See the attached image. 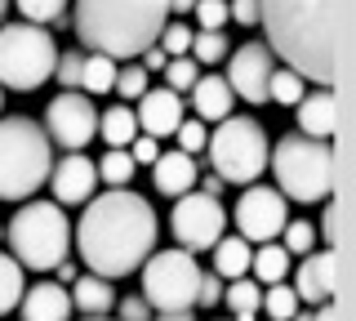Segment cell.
Listing matches in <instances>:
<instances>
[{
  "mask_svg": "<svg viewBox=\"0 0 356 321\" xmlns=\"http://www.w3.org/2000/svg\"><path fill=\"white\" fill-rule=\"evenodd\" d=\"M156 210L129 187H111L103 196H89L85 214L76 224V246L89 272L98 276H129L156 250Z\"/></svg>",
  "mask_w": 356,
  "mask_h": 321,
  "instance_id": "1",
  "label": "cell"
},
{
  "mask_svg": "<svg viewBox=\"0 0 356 321\" xmlns=\"http://www.w3.org/2000/svg\"><path fill=\"white\" fill-rule=\"evenodd\" d=\"M267 49L312 85H334L339 72V0H259Z\"/></svg>",
  "mask_w": 356,
  "mask_h": 321,
  "instance_id": "2",
  "label": "cell"
},
{
  "mask_svg": "<svg viewBox=\"0 0 356 321\" xmlns=\"http://www.w3.org/2000/svg\"><path fill=\"white\" fill-rule=\"evenodd\" d=\"M170 23L165 0H76L72 27L89 54L107 58H138L156 45L161 27Z\"/></svg>",
  "mask_w": 356,
  "mask_h": 321,
  "instance_id": "3",
  "label": "cell"
},
{
  "mask_svg": "<svg viewBox=\"0 0 356 321\" xmlns=\"http://www.w3.org/2000/svg\"><path fill=\"white\" fill-rule=\"evenodd\" d=\"M267 165H272V179H276V192L285 201H298V205H316V201H330L334 192V143H321V139H307V134H285L267 152Z\"/></svg>",
  "mask_w": 356,
  "mask_h": 321,
  "instance_id": "4",
  "label": "cell"
},
{
  "mask_svg": "<svg viewBox=\"0 0 356 321\" xmlns=\"http://www.w3.org/2000/svg\"><path fill=\"white\" fill-rule=\"evenodd\" d=\"M54 170V143L31 116H0V201H27Z\"/></svg>",
  "mask_w": 356,
  "mask_h": 321,
  "instance_id": "5",
  "label": "cell"
},
{
  "mask_svg": "<svg viewBox=\"0 0 356 321\" xmlns=\"http://www.w3.org/2000/svg\"><path fill=\"white\" fill-rule=\"evenodd\" d=\"M9 250L22 268L31 272H49L67 259V246H72V224H67L58 201H27L9 219L5 228Z\"/></svg>",
  "mask_w": 356,
  "mask_h": 321,
  "instance_id": "6",
  "label": "cell"
},
{
  "mask_svg": "<svg viewBox=\"0 0 356 321\" xmlns=\"http://www.w3.org/2000/svg\"><path fill=\"white\" fill-rule=\"evenodd\" d=\"M58 45L40 23H5L0 27V90L31 94L54 76Z\"/></svg>",
  "mask_w": 356,
  "mask_h": 321,
  "instance_id": "7",
  "label": "cell"
},
{
  "mask_svg": "<svg viewBox=\"0 0 356 321\" xmlns=\"http://www.w3.org/2000/svg\"><path fill=\"white\" fill-rule=\"evenodd\" d=\"M205 152H209V170L218 174L222 183H254L259 174L267 170V130L259 125L254 116H222L214 139H205Z\"/></svg>",
  "mask_w": 356,
  "mask_h": 321,
  "instance_id": "8",
  "label": "cell"
},
{
  "mask_svg": "<svg viewBox=\"0 0 356 321\" xmlns=\"http://www.w3.org/2000/svg\"><path fill=\"white\" fill-rule=\"evenodd\" d=\"M196 285H200V263L192 250H152L143 259V299L156 313L196 308Z\"/></svg>",
  "mask_w": 356,
  "mask_h": 321,
  "instance_id": "9",
  "label": "cell"
},
{
  "mask_svg": "<svg viewBox=\"0 0 356 321\" xmlns=\"http://www.w3.org/2000/svg\"><path fill=\"white\" fill-rule=\"evenodd\" d=\"M170 228H174V241L183 250H214V241L222 237V228H227V214H222L218 196L209 192H183L174 196V214H170Z\"/></svg>",
  "mask_w": 356,
  "mask_h": 321,
  "instance_id": "10",
  "label": "cell"
},
{
  "mask_svg": "<svg viewBox=\"0 0 356 321\" xmlns=\"http://www.w3.org/2000/svg\"><path fill=\"white\" fill-rule=\"evenodd\" d=\"M40 130L49 134V143H58L67 152H81L85 143L98 134V107L89 103V94H81V90H63L49 107H44V125Z\"/></svg>",
  "mask_w": 356,
  "mask_h": 321,
  "instance_id": "11",
  "label": "cell"
},
{
  "mask_svg": "<svg viewBox=\"0 0 356 321\" xmlns=\"http://www.w3.org/2000/svg\"><path fill=\"white\" fill-rule=\"evenodd\" d=\"M232 219H236L245 241H259V246L263 241H276L281 228H285V196L276 192V187H267V183H245Z\"/></svg>",
  "mask_w": 356,
  "mask_h": 321,
  "instance_id": "12",
  "label": "cell"
},
{
  "mask_svg": "<svg viewBox=\"0 0 356 321\" xmlns=\"http://www.w3.org/2000/svg\"><path fill=\"white\" fill-rule=\"evenodd\" d=\"M272 68H276V54L267 49V40H250V45L227 54V76H222V81L232 85L236 98H245L250 107H259V103H267Z\"/></svg>",
  "mask_w": 356,
  "mask_h": 321,
  "instance_id": "13",
  "label": "cell"
},
{
  "mask_svg": "<svg viewBox=\"0 0 356 321\" xmlns=\"http://www.w3.org/2000/svg\"><path fill=\"white\" fill-rule=\"evenodd\" d=\"M44 183L54 187V201L58 205H85L98 187V165L89 161L85 152H67L63 161H54V170H49Z\"/></svg>",
  "mask_w": 356,
  "mask_h": 321,
  "instance_id": "14",
  "label": "cell"
},
{
  "mask_svg": "<svg viewBox=\"0 0 356 321\" xmlns=\"http://www.w3.org/2000/svg\"><path fill=\"white\" fill-rule=\"evenodd\" d=\"M138 130L152 139H170L178 130V120H183V94L174 90H147L138 98Z\"/></svg>",
  "mask_w": 356,
  "mask_h": 321,
  "instance_id": "15",
  "label": "cell"
},
{
  "mask_svg": "<svg viewBox=\"0 0 356 321\" xmlns=\"http://www.w3.org/2000/svg\"><path fill=\"white\" fill-rule=\"evenodd\" d=\"M298 112V134L334 143V125H339V112H334V85H316L294 103Z\"/></svg>",
  "mask_w": 356,
  "mask_h": 321,
  "instance_id": "16",
  "label": "cell"
},
{
  "mask_svg": "<svg viewBox=\"0 0 356 321\" xmlns=\"http://www.w3.org/2000/svg\"><path fill=\"white\" fill-rule=\"evenodd\" d=\"M294 295L298 304H325L334 295V250H307L294 272Z\"/></svg>",
  "mask_w": 356,
  "mask_h": 321,
  "instance_id": "17",
  "label": "cell"
},
{
  "mask_svg": "<svg viewBox=\"0 0 356 321\" xmlns=\"http://www.w3.org/2000/svg\"><path fill=\"white\" fill-rule=\"evenodd\" d=\"M18 313H22V321H72V295L54 281L27 285L18 299Z\"/></svg>",
  "mask_w": 356,
  "mask_h": 321,
  "instance_id": "18",
  "label": "cell"
},
{
  "mask_svg": "<svg viewBox=\"0 0 356 321\" xmlns=\"http://www.w3.org/2000/svg\"><path fill=\"white\" fill-rule=\"evenodd\" d=\"M196 157H187V152H161V157L152 161V183L161 196H183L196 187Z\"/></svg>",
  "mask_w": 356,
  "mask_h": 321,
  "instance_id": "19",
  "label": "cell"
},
{
  "mask_svg": "<svg viewBox=\"0 0 356 321\" xmlns=\"http://www.w3.org/2000/svg\"><path fill=\"white\" fill-rule=\"evenodd\" d=\"M187 94H192L196 120H205V125H209V120L218 125V120L232 116V107H236V94H232V85L222 81V76H214V72H200L196 85H192Z\"/></svg>",
  "mask_w": 356,
  "mask_h": 321,
  "instance_id": "20",
  "label": "cell"
},
{
  "mask_svg": "<svg viewBox=\"0 0 356 321\" xmlns=\"http://www.w3.org/2000/svg\"><path fill=\"white\" fill-rule=\"evenodd\" d=\"M72 308L81 317H103L116 308V285H107V276H98V272L76 276L72 281Z\"/></svg>",
  "mask_w": 356,
  "mask_h": 321,
  "instance_id": "21",
  "label": "cell"
},
{
  "mask_svg": "<svg viewBox=\"0 0 356 321\" xmlns=\"http://www.w3.org/2000/svg\"><path fill=\"white\" fill-rule=\"evenodd\" d=\"M222 304L232 308V321H254L263 308V285L245 276H232V285H222Z\"/></svg>",
  "mask_w": 356,
  "mask_h": 321,
  "instance_id": "22",
  "label": "cell"
},
{
  "mask_svg": "<svg viewBox=\"0 0 356 321\" xmlns=\"http://www.w3.org/2000/svg\"><path fill=\"white\" fill-rule=\"evenodd\" d=\"M250 272L259 285H276L289 276V250L281 246V241H263L259 250L250 254Z\"/></svg>",
  "mask_w": 356,
  "mask_h": 321,
  "instance_id": "23",
  "label": "cell"
},
{
  "mask_svg": "<svg viewBox=\"0 0 356 321\" xmlns=\"http://www.w3.org/2000/svg\"><path fill=\"white\" fill-rule=\"evenodd\" d=\"M250 241L245 237H218L214 241V272L222 281H232V276H245L250 272Z\"/></svg>",
  "mask_w": 356,
  "mask_h": 321,
  "instance_id": "24",
  "label": "cell"
},
{
  "mask_svg": "<svg viewBox=\"0 0 356 321\" xmlns=\"http://www.w3.org/2000/svg\"><path fill=\"white\" fill-rule=\"evenodd\" d=\"M98 134H103L107 148H129V139L138 134V116H134V107H107V112L98 116Z\"/></svg>",
  "mask_w": 356,
  "mask_h": 321,
  "instance_id": "25",
  "label": "cell"
},
{
  "mask_svg": "<svg viewBox=\"0 0 356 321\" xmlns=\"http://www.w3.org/2000/svg\"><path fill=\"white\" fill-rule=\"evenodd\" d=\"M22 290H27V281H22V263L14 259V254L0 250V317L18 308Z\"/></svg>",
  "mask_w": 356,
  "mask_h": 321,
  "instance_id": "26",
  "label": "cell"
},
{
  "mask_svg": "<svg viewBox=\"0 0 356 321\" xmlns=\"http://www.w3.org/2000/svg\"><path fill=\"white\" fill-rule=\"evenodd\" d=\"M111 85H116V58H107V54H89L85 68H81V90L85 94H107Z\"/></svg>",
  "mask_w": 356,
  "mask_h": 321,
  "instance_id": "27",
  "label": "cell"
},
{
  "mask_svg": "<svg viewBox=\"0 0 356 321\" xmlns=\"http://www.w3.org/2000/svg\"><path fill=\"white\" fill-rule=\"evenodd\" d=\"M307 94V81L289 68H272V81H267V103H281V107H294L298 98Z\"/></svg>",
  "mask_w": 356,
  "mask_h": 321,
  "instance_id": "28",
  "label": "cell"
},
{
  "mask_svg": "<svg viewBox=\"0 0 356 321\" xmlns=\"http://www.w3.org/2000/svg\"><path fill=\"white\" fill-rule=\"evenodd\" d=\"M227 54H232V45H227L222 31H192V58L200 68H214V63H222Z\"/></svg>",
  "mask_w": 356,
  "mask_h": 321,
  "instance_id": "29",
  "label": "cell"
},
{
  "mask_svg": "<svg viewBox=\"0 0 356 321\" xmlns=\"http://www.w3.org/2000/svg\"><path fill=\"white\" fill-rule=\"evenodd\" d=\"M134 170H138V165H134V157L125 148H107L103 161H98V179H107L111 187H125L134 179Z\"/></svg>",
  "mask_w": 356,
  "mask_h": 321,
  "instance_id": "30",
  "label": "cell"
},
{
  "mask_svg": "<svg viewBox=\"0 0 356 321\" xmlns=\"http://www.w3.org/2000/svg\"><path fill=\"white\" fill-rule=\"evenodd\" d=\"M259 313H267L272 321H289L298 313V295H294V285H285V281H276V285H267L263 290V308Z\"/></svg>",
  "mask_w": 356,
  "mask_h": 321,
  "instance_id": "31",
  "label": "cell"
},
{
  "mask_svg": "<svg viewBox=\"0 0 356 321\" xmlns=\"http://www.w3.org/2000/svg\"><path fill=\"white\" fill-rule=\"evenodd\" d=\"M161 72H165V90L187 94V90L196 85V76H200V63H196V58H183V54H178V58H170Z\"/></svg>",
  "mask_w": 356,
  "mask_h": 321,
  "instance_id": "32",
  "label": "cell"
},
{
  "mask_svg": "<svg viewBox=\"0 0 356 321\" xmlns=\"http://www.w3.org/2000/svg\"><path fill=\"white\" fill-rule=\"evenodd\" d=\"M27 23H67V0H14Z\"/></svg>",
  "mask_w": 356,
  "mask_h": 321,
  "instance_id": "33",
  "label": "cell"
},
{
  "mask_svg": "<svg viewBox=\"0 0 356 321\" xmlns=\"http://www.w3.org/2000/svg\"><path fill=\"white\" fill-rule=\"evenodd\" d=\"M147 76H152V72H143L138 63H129V68H116V85H111V90L125 98V103H138V98L147 94Z\"/></svg>",
  "mask_w": 356,
  "mask_h": 321,
  "instance_id": "34",
  "label": "cell"
},
{
  "mask_svg": "<svg viewBox=\"0 0 356 321\" xmlns=\"http://www.w3.org/2000/svg\"><path fill=\"white\" fill-rule=\"evenodd\" d=\"M281 246L289 250V259H294V254H307V250H316V228L312 224H303V219H294V224H285L281 228Z\"/></svg>",
  "mask_w": 356,
  "mask_h": 321,
  "instance_id": "35",
  "label": "cell"
},
{
  "mask_svg": "<svg viewBox=\"0 0 356 321\" xmlns=\"http://www.w3.org/2000/svg\"><path fill=\"white\" fill-rule=\"evenodd\" d=\"M81 68H85V54L67 49V54H58V63H54V81H58L63 90H81Z\"/></svg>",
  "mask_w": 356,
  "mask_h": 321,
  "instance_id": "36",
  "label": "cell"
},
{
  "mask_svg": "<svg viewBox=\"0 0 356 321\" xmlns=\"http://www.w3.org/2000/svg\"><path fill=\"white\" fill-rule=\"evenodd\" d=\"M156 45L170 54V58H178V54L192 49V27H187V23H165L161 36H156Z\"/></svg>",
  "mask_w": 356,
  "mask_h": 321,
  "instance_id": "37",
  "label": "cell"
},
{
  "mask_svg": "<svg viewBox=\"0 0 356 321\" xmlns=\"http://www.w3.org/2000/svg\"><path fill=\"white\" fill-rule=\"evenodd\" d=\"M192 14H196L200 31H222V23L232 18V14H227V0H196Z\"/></svg>",
  "mask_w": 356,
  "mask_h": 321,
  "instance_id": "38",
  "label": "cell"
},
{
  "mask_svg": "<svg viewBox=\"0 0 356 321\" xmlns=\"http://www.w3.org/2000/svg\"><path fill=\"white\" fill-rule=\"evenodd\" d=\"M178 152H187V157H196V152H205V139H209V130H205V120H178Z\"/></svg>",
  "mask_w": 356,
  "mask_h": 321,
  "instance_id": "39",
  "label": "cell"
},
{
  "mask_svg": "<svg viewBox=\"0 0 356 321\" xmlns=\"http://www.w3.org/2000/svg\"><path fill=\"white\" fill-rule=\"evenodd\" d=\"M116 321H152L156 313H152V304L143 295H125V299H116Z\"/></svg>",
  "mask_w": 356,
  "mask_h": 321,
  "instance_id": "40",
  "label": "cell"
},
{
  "mask_svg": "<svg viewBox=\"0 0 356 321\" xmlns=\"http://www.w3.org/2000/svg\"><path fill=\"white\" fill-rule=\"evenodd\" d=\"M196 304H200V308H214V304H222V276H218V272H200Z\"/></svg>",
  "mask_w": 356,
  "mask_h": 321,
  "instance_id": "41",
  "label": "cell"
},
{
  "mask_svg": "<svg viewBox=\"0 0 356 321\" xmlns=\"http://www.w3.org/2000/svg\"><path fill=\"white\" fill-rule=\"evenodd\" d=\"M125 152H129V157H134V165H152L156 157H161V143H156L152 134H134Z\"/></svg>",
  "mask_w": 356,
  "mask_h": 321,
  "instance_id": "42",
  "label": "cell"
},
{
  "mask_svg": "<svg viewBox=\"0 0 356 321\" xmlns=\"http://www.w3.org/2000/svg\"><path fill=\"white\" fill-rule=\"evenodd\" d=\"M227 14L236 18L241 27H254L259 23V0H227Z\"/></svg>",
  "mask_w": 356,
  "mask_h": 321,
  "instance_id": "43",
  "label": "cell"
},
{
  "mask_svg": "<svg viewBox=\"0 0 356 321\" xmlns=\"http://www.w3.org/2000/svg\"><path fill=\"white\" fill-rule=\"evenodd\" d=\"M165 63H170V54H165L161 45H152V49H143V63H138V68L143 72H161Z\"/></svg>",
  "mask_w": 356,
  "mask_h": 321,
  "instance_id": "44",
  "label": "cell"
},
{
  "mask_svg": "<svg viewBox=\"0 0 356 321\" xmlns=\"http://www.w3.org/2000/svg\"><path fill=\"white\" fill-rule=\"evenodd\" d=\"M222 187H227V183H222L214 170H209V174H196V192H209V196H218Z\"/></svg>",
  "mask_w": 356,
  "mask_h": 321,
  "instance_id": "45",
  "label": "cell"
},
{
  "mask_svg": "<svg viewBox=\"0 0 356 321\" xmlns=\"http://www.w3.org/2000/svg\"><path fill=\"white\" fill-rule=\"evenodd\" d=\"M152 321H196V317H192V308H178V313H156Z\"/></svg>",
  "mask_w": 356,
  "mask_h": 321,
  "instance_id": "46",
  "label": "cell"
},
{
  "mask_svg": "<svg viewBox=\"0 0 356 321\" xmlns=\"http://www.w3.org/2000/svg\"><path fill=\"white\" fill-rule=\"evenodd\" d=\"M165 5H170V14L183 18V14H192V5H196V0H165Z\"/></svg>",
  "mask_w": 356,
  "mask_h": 321,
  "instance_id": "47",
  "label": "cell"
},
{
  "mask_svg": "<svg viewBox=\"0 0 356 321\" xmlns=\"http://www.w3.org/2000/svg\"><path fill=\"white\" fill-rule=\"evenodd\" d=\"M325 246L334 250V205H325Z\"/></svg>",
  "mask_w": 356,
  "mask_h": 321,
  "instance_id": "48",
  "label": "cell"
},
{
  "mask_svg": "<svg viewBox=\"0 0 356 321\" xmlns=\"http://www.w3.org/2000/svg\"><path fill=\"white\" fill-rule=\"evenodd\" d=\"M312 321H339V317H334V304H330V299L321 304V313H312Z\"/></svg>",
  "mask_w": 356,
  "mask_h": 321,
  "instance_id": "49",
  "label": "cell"
},
{
  "mask_svg": "<svg viewBox=\"0 0 356 321\" xmlns=\"http://www.w3.org/2000/svg\"><path fill=\"white\" fill-rule=\"evenodd\" d=\"M58 276H63V281H76V268H72V263L63 259V263H58Z\"/></svg>",
  "mask_w": 356,
  "mask_h": 321,
  "instance_id": "50",
  "label": "cell"
},
{
  "mask_svg": "<svg viewBox=\"0 0 356 321\" xmlns=\"http://www.w3.org/2000/svg\"><path fill=\"white\" fill-rule=\"evenodd\" d=\"M85 321H111V317H107V313H103V317H85Z\"/></svg>",
  "mask_w": 356,
  "mask_h": 321,
  "instance_id": "51",
  "label": "cell"
},
{
  "mask_svg": "<svg viewBox=\"0 0 356 321\" xmlns=\"http://www.w3.org/2000/svg\"><path fill=\"white\" fill-rule=\"evenodd\" d=\"M5 5H9V0H0V18H5Z\"/></svg>",
  "mask_w": 356,
  "mask_h": 321,
  "instance_id": "52",
  "label": "cell"
},
{
  "mask_svg": "<svg viewBox=\"0 0 356 321\" xmlns=\"http://www.w3.org/2000/svg\"><path fill=\"white\" fill-rule=\"evenodd\" d=\"M0 107H5V94H0Z\"/></svg>",
  "mask_w": 356,
  "mask_h": 321,
  "instance_id": "53",
  "label": "cell"
}]
</instances>
